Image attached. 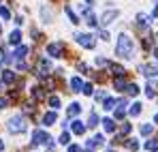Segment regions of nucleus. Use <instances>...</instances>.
<instances>
[{
	"mask_svg": "<svg viewBox=\"0 0 158 152\" xmlns=\"http://www.w3.org/2000/svg\"><path fill=\"white\" fill-rule=\"evenodd\" d=\"M115 54L120 56V58H126V60H131L132 54H135V43H132V39L128 34H120L118 37V45H115Z\"/></svg>",
	"mask_w": 158,
	"mask_h": 152,
	"instance_id": "f257e3e1",
	"label": "nucleus"
},
{
	"mask_svg": "<svg viewBox=\"0 0 158 152\" xmlns=\"http://www.w3.org/2000/svg\"><path fill=\"white\" fill-rule=\"evenodd\" d=\"M6 128H9V133H13V135L24 133V131H26V120H24V116H13V118H9Z\"/></svg>",
	"mask_w": 158,
	"mask_h": 152,
	"instance_id": "f03ea898",
	"label": "nucleus"
},
{
	"mask_svg": "<svg viewBox=\"0 0 158 152\" xmlns=\"http://www.w3.org/2000/svg\"><path fill=\"white\" fill-rule=\"evenodd\" d=\"M32 144L34 146H47V148H52V137L45 133V131H34V135H32Z\"/></svg>",
	"mask_w": 158,
	"mask_h": 152,
	"instance_id": "7ed1b4c3",
	"label": "nucleus"
},
{
	"mask_svg": "<svg viewBox=\"0 0 158 152\" xmlns=\"http://www.w3.org/2000/svg\"><path fill=\"white\" fill-rule=\"evenodd\" d=\"M36 75L39 77H47L52 73V62L47 60V58H39V62H36Z\"/></svg>",
	"mask_w": 158,
	"mask_h": 152,
	"instance_id": "20e7f679",
	"label": "nucleus"
},
{
	"mask_svg": "<svg viewBox=\"0 0 158 152\" xmlns=\"http://www.w3.org/2000/svg\"><path fill=\"white\" fill-rule=\"evenodd\" d=\"M75 41H77L81 47H85V50H92L96 45V39L92 34H75Z\"/></svg>",
	"mask_w": 158,
	"mask_h": 152,
	"instance_id": "39448f33",
	"label": "nucleus"
},
{
	"mask_svg": "<svg viewBox=\"0 0 158 152\" xmlns=\"http://www.w3.org/2000/svg\"><path fill=\"white\" fill-rule=\"evenodd\" d=\"M139 73L145 77H158V64H139Z\"/></svg>",
	"mask_w": 158,
	"mask_h": 152,
	"instance_id": "423d86ee",
	"label": "nucleus"
},
{
	"mask_svg": "<svg viewBox=\"0 0 158 152\" xmlns=\"http://www.w3.org/2000/svg\"><path fill=\"white\" fill-rule=\"evenodd\" d=\"M47 54L53 56V58H62L64 56V45L62 43H49L47 45Z\"/></svg>",
	"mask_w": 158,
	"mask_h": 152,
	"instance_id": "0eeeda50",
	"label": "nucleus"
},
{
	"mask_svg": "<svg viewBox=\"0 0 158 152\" xmlns=\"http://www.w3.org/2000/svg\"><path fill=\"white\" fill-rule=\"evenodd\" d=\"M118 17H120V11H118V9L105 11V13H103V17H101V24H103V26H107V24H111L113 20H118Z\"/></svg>",
	"mask_w": 158,
	"mask_h": 152,
	"instance_id": "6e6552de",
	"label": "nucleus"
},
{
	"mask_svg": "<svg viewBox=\"0 0 158 152\" xmlns=\"http://www.w3.org/2000/svg\"><path fill=\"white\" fill-rule=\"evenodd\" d=\"M137 26H139V30H148V26H150V17L148 15H143V13H139L137 15Z\"/></svg>",
	"mask_w": 158,
	"mask_h": 152,
	"instance_id": "1a4fd4ad",
	"label": "nucleus"
},
{
	"mask_svg": "<svg viewBox=\"0 0 158 152\" xmlns=\"http://www.w3.org/2000/svg\"><path fill=\"white\" fill-rule=\"evenodd\" d=\"M126 99L124 101H118V109H115V120H122L124 118V114H126Z\"/></svg>",
	"mask_w": 158,
	"mask_h": 152,
	"instance_id": "9d476101",
	"label": "nucleus"
},
{
	"mask_svg": "<svg viewBox=\"0 0 158 152\" xmlns=\"http://www.w3.org/2000/svg\"><path fill=\"white\" fill-rule=\"evenodd\" d=\"M71 131H73L75 135H83V133H85V127H83V122H81V120H73Z\"/></svg>",
	"mask_w": 158,
	"mask_h": 152,
	"instance_id": "9b49d317",
	"label": "nucleus"
},
{
	"mask_svg": "<svg viewBox=\"0 0 158 152\" xmlns=\"http://www.w3.org/2000/svg\"><path fill=\"white\" fill-rule=\"evenodd\" d=\"M56 120H58V114H56V111H47V114L43 116V124H47V127L53 124Z\"/></svg>",
	"mask_w": 158,
	"mask_h": 152,
	"instance_id": "f8f14e48",
	"label": "nucleus"
},
{
	"mask_svg": "<svg viewBox=\"0 0 158 152\" xmlns=\"http://www.w3.org/2000/svg\"><path fill=\"white\" fill-rule=\"evenodd\" d=\"M19 41H22V32H19V30H13V32L9 34V43H11V45H19Z\"/></svg>",
	"mask_w": 158,
	"mask_h": 152,
	"instance_id": "ddd939ff",
	"label": "nucleus"
},
{
	"mask_svg": "<svg viewBox=\"0 0 158 152\" xmlns=\"http://www.w3.org/2000/svg\"><path fill=\"white\" fill-rule=\"evenodd\" d=\"M32 99H34V101H43V99H45V92H43L41 86H34V88H32Z\"/></svg>",
	"mask_w": 158,
	"mask_h": 152,
	"instance_id": "4468645a",
	"label": "nucleus"
},
{
	"mask_svg": "<svg viewBox=\"0 0 158 152\" xmlns=\"http://www.w3.org/2000/svg\"><path fill=\"white\" fill-rule=\"evenodd\" d=\"M107 67L113 71V75H124V73H126L124 67H120V64H115V62H107Z\"/></svg>",
	"mask_w": 158,
	"mask_h": 152,
	"instance_id": "2eb2a0df",
	"label": "nucleus"
},
{
	"mask_svg": "<svg viewBox=\"0 0 158 152\" xmlns=\"http://www.w3.org/2000/svg\"><path fill=\"white\" fill-rule=\"evenodd\" d=\"M28 47L26 45H19V47H17V50H15V54H13V56H15V58H17V60H24V58H26V54H28Z\"/></svg>",
	"mask_w": 158,
	"mask_h": 152,
	"instance_id": "dca6fc26",
	"label": "nucleus"
},
{
	"mask_svg": "<svg viewBox=\"0 0 158 152\" xmlns=\"http://www.w3.org/2000/svg\"><path fill=\"white\" fill-rule=\"evenodd\" d=\"M103 128H105V133H113V131H115V122H113L111 118H105V120H103Z\"/></svg>",
	"mask_w": 158,
	"mask_h": 152,
	"instance_id": "f3484780",
	"label": "nucleus"
},
{
	"mask_svg": "<svg viewBox=\"0 0 158 152\" xmlns=\"http://www.w3.org/2000/svg\"><path fill=\"white\" fill-rule=\"evenodd\" d=\"M79 111H81V105H79V103H71V105H69V116H71V118L79 116Z\"/></svg>",
	"mask_w": 158,
	"mask_h": 152,
	"instance_id": "a211bd4d",
	"label": "nucleus"
},
{
	"mask_svg": "<svg viewBox=\"0 0 158 152\" xmlns=\"http://www.w3.org/2000/svg\"><path fill=\"white\" fill-rule=\"evenodd\" d=\"M71 88H73V92H81V88H83V81H81L79 77H73V79H71Z\"/></svg>",
	"mask_w": 158,
	"mask_h": 152,
	"instance_id": "6ab92c4d",
	"label": "nucleus"
},
{
	"mask_svg": "<svg viewBox=\"0 0 158 152\" xmlns=\"http://www.w3.org/2000/svg\"><path fill=\"white\" fill-rule=\"evenodd\" d=\"M124 90H126V94H128V97H135V94H139V88H137V84H126V86H124Z\"/></svg>",
	"mask_w": 158,
	"mask_h": 152,
	"instance_id": "aec40b11",
	"label": "nucleus"
},
{
	"mask_svg": "<svg viewBox=\"0 0 158 152\" xmlns=\"http://www.w3.org/2000/svg\"><path fill=\"white\" fill-rule=\"evenodd\" d=\"M152 131H154V124H141V127H139V133H141L143 137L152 135Z\"/></svg>",
	"mask_w": 158,
	"mask_h": 152,
	"instance_id": "412c9836",
	"label": "nucleus"
},
{
	"mask_svg": "<svg viewBox=\"0 0 158 152\" xmlns=\"http://www.w3.org/2000/svg\"><path fill=\"white\" fill-rule=\"evenodd\" d=\"M113 86H115L118 90H124V86H126V79H124V75H115V81H113Z\"/></svg>",
	"mask_w": 158,
	"mask_h": 152,
	"instance_id": "4be33fe9",
	"label": "nucleus"
},
{
	"mask_svg": "<svg viewBox=\"0 0 158 152\" xmlns=\"http://www.w3.org/2000/svg\"><path fill=\"white\" fill-rule=\"evenodd\" d=\"M2 81H4V84H13V81H15V73H13V71H4V73H2Z\"/></svg>",
	"mask_w": 158,
	"mask_h": 152,
	"instance_id": "5701e85b",
	"label": "nucleus"
},
{
	"mask_svg": "<svg viewBox=\"0 0 158 152\" xmlns=\"http://www.w3.org/2000/svg\"><path fill=\"white\" fill-rule=\"evenodd\" d=\"M85 24L92 26V28L96 26V17H94V13H92V11H85Z\"/></svg>",
	"mask_w": 158,
	"mask_h": 152,
	"instance_id": "b1692460",
	"label": "nucleus"
},
{
	"mask_svg": "<svg viewBox=\"0 0 158 152\" xmlns=\"http://www.w3.org/2000/svg\"><path fill=\"white\" fill-rule=\"evenodd\" d=\"M124 144H126V148H128V150H131V152L139 150V141H137V139H126Z\"/></svg>",
	"mask_w": 158,
	"mask_h": 152,
	"instance_id": "393cba45",
	"label": "nucleus"
},
{
	"mask_svg": "<svg viewBox=\"0 0 158 152\" xmlns=\"http://www.w3.org/2000/svg\"><path fill=\"white\" fill-rule=\"evenodd\" d=\"M64 11H66V15H69V20H71L73 24H79V17L73 13V9H71V7H64Z\"/></svg>",
	"mask_w": 158,
	"mask_h": 152,
	"instance_id": "a878e982",
	"label": "nucleus"
},
{
	"mask_svg": "<svg viewBox=\"0 0 158 152\" xmlns=\"http://www.w3.org/2000/svg\"><path fill=\"white\" fill-rule=\"evenodd\" d=\"M96 122H98V116H96V114L92 111V114H90V118H88V127H90V128L96 127Z\"/></svg>",
	"mask_w": 158,
	"mask_h": 152,
	"instance_id": "bb28decb",
	"label": "nucleus"
},
{
	"mask_svg": "<svg viewBox=\"0 0 158 152\" xmlns=\"http://www.w3.org/2000/svg\"><path fill=\"white\" fill-rule=\"evenodd\" d=\"M141 107H143L141 103H135L131 107V116H139V114H141Z\"/></svg>",
	"mask_w": 158,
	"mask_h": 152,
	"instance_id": "cd10ccee",
	"label": "nucleus"
},
{
	"mask_svg": "<svg viewBox=\"0 0 158 152\" xmlns=\"http://www.w3.org/2000/svg\"><path fill=\"white\" fill-rule=\"evenodd\" d=\"M81 92H83V94H88V97H90V94H92V92H94V86H92V84H83V88H81Z\"/></svg>",
	"mask_w": 158,
	"mask_h": 152,
	"instance_id": "c85d7f7f",
	"label": "nucleus"
},
{
	"mask_svg": "<svg viewBox=\"0 0 158 152\" xmlns=\"http://www.w3.org/2000/svg\"><path fill=\"white\" fill-rule=\"evenodd\" d=\"M145 94H148L150 99H154V97H156V90H154V86H152V84H148V86H145Z\"/></svg>",
	"mask_w": 158,
	"mask_h": 152,
	"instance_id": "c756f323",
	"label": "nucleus"
},
{
	"mask_svg": "<svg viewBox=\"0 0 158 152\" xmlns=\"http://www.w3.org/2000/svg\"><path fill=\"white\" fill-rule=\"evenodd\" d=\"M103 105H105V109H113V107L118 105V101H115V99H105Z\"/></svg>",
	"mask_w": 158,
	"mask_h": 152,
	"instance_id": "7c9ffc66",
	"label": "nucleus"
},
{
	"mask_svg": "<svg viewBox=\"0 0 158 152\" xmlns=\"http://www.w3.org/2000/svg\"><path fill=\"white\" fill-rule=\"evenodd\" d=\"M145 148H148V150H158V139H150V141L145 144Z\"/></svg>",
	"mask_w": 158,
	"mask_h": 152,
	"instance_id": "2f4dec72",
	"label": "nucleus"
},
{
	"mask_svg": "<svg viewBox=\"0 0 158 152\" xmlns=\"http://www.w3.org/2000/svg\"><path fill=\"white\" fill-rule=\"evenodd\" d=\"M69 141H71V135H69V133H62V135H60V144H62V146H69Z\"/></svg>",
	"mask_w": 158,
	"mask_h": 152,
	"instance_id": "473e14b6",
	"label": "nucleus"
},
{
	"mask_svg": "<svg viewBox=\"0 0 158 152\" xmlns=\"http://www.w3.org/2000/svg\"><path fill=\"white\" fill-rule=\"evenodd\" d=\"M0 17H2V20H9V17H11V11H9L6 7H0Z\"/></svg>",
	"mask_w": 158,
	"mask_h": 152,
	"instance_id": "72a5a7b5",
	"label": "nucleus"
},
{
	"mask_svg": "<svg viewBox=\"0 0 158 152\" xmlns=\"http://www.w3.org/2000/svg\"><path fill=\"white\" fill-rule=\"evenodd\" d=\"M49 105H52L53 109H58V107H60V99H58V97H49Z\"/></svg>",
	"mask_w": 158,
	"mask_h": 152,
	"instance_id": "f704fd0d",
	"label": "nucleus"
},
{
	"mask_svg": "<svg viewBox=\"0 0 158 152\" xmlns=\"http://www.w3.org/2000/svg\"><path fill=\"white\" fill-rule=\"evenodd\" d=\"M131 131H132V127L128 124V122H124V124H122V133H124V135H131Z\"/></svg>",
	"mask_w": 158,
	"mask_h": 152,
	"instance_id": "c9c22d12",
	"label": "nucleus"
},
{
	"mask_svg": "<svg viewBox=\"0 0 158 152\" xmlns=\"http://www.w3.org/2000/svg\"><path fill=\"white\" fill-rule=\"evenodd\" d=\"M41 13H43V17H45V22H49V20H52V13H49V11H47V9H43V11H41Z\"/></svg>",
	"mask_w": 158,
	"mask_h": 152,
	"instance_id": "e433bc0d",
	"label": "nucleus"
},
{
	"mask_svg": "<svg viewBox=\"0 0 158 152\" xmlns=\"http://www.w3.org/2000/svg\"><path fill=\"white\" fill-rule=\"evenodd\" d=\"M9 105V99H4V97H0V109H4Z\"/></svg>",
	"mask_w": 158,
	"mask_h": 152,
	"instance_id": "4c0bfd02",
	"label": "nucleus"
},
{
	"mask_svg": "<svg viewBox=\"0 0 158 152\" xmlns=\"http://www.w3.org/2000/svg\"><path fill=\"white\" fill-rule=\"evenodd\" d=\"M143 47L150 50V47H152V39H145V41H143Z\"/></svg>",
	"mask_w": 158,
	"mask_h": 152,
	"instance_id": "58836bf2",
	"label": "nucleus"
},
{
	"mask_svg": "<svg viewBox=\"0 0 158 152\" xmlns=\"http://www.w3.org/2000/svg\"><path fill=\"white\" fill-rule=\"evenodd\" d=\"M77 69H79V71H81V73H85V71H88V67H85L83 62H79V64H77Z\"/></svg>",
	"mask_w": 158,
	"mask_h": 152,
	"instance_id": "ea45409f",
	"label": "nucleus"
},
{
	"mask_svg": "<svg viewBox=\"0 0 158 152\" xmlns=\"http://www.w3.org/2000/svg\"><path fill=\"white\" fill-rule=\"evenodd\" d=\"M69 152H81L79 146H69Z\"/></svg>",
	"mask_w": 158,
	"mask_h": 152,
	"instance_id": "a19ab883",
	"label": "nucleus"
},
{
	"mask_svg": "<svg viewBox=\"0 0 158 152\" xmlns=\"http://www.w3.org/2000/svg\"><path fill=\"white\" fill-rule=\"evenodd\" d=\"M101 39H103V41H109V32L103 30V32H101Z\"/></svg>",
	"mask_w": 158,
	"mask_h": 152,
	"instance_id": "79ce46f5",
	"label": "nucleus"
},
{
	"mask_svg": "<svg viewBox=\"0 0 158 152\" xmlns=\"http://www.w3.org/2000/svg\"><path fill=\"white\" fill-rule=\"evenodd\" d=\"M154 17H158V2H156V7H154Z\"/></svg>",
	"mask_w": 158,
	"mask_h": 152,
	"instance_id": "37998d69",
	"label": "nucleus"
},
{
	"mask_svg": "<svg viewBox=\"0 0 158 152\" xmlns=\"http://www.w3.org/2000/svg\"><path fill=\"white\" fill-rule=\"evenodd\" d=\"M0 150H4V141L2 139H0Z\"/></svg>",
	"mask_w": 158,
	"mask_h": 152,
	"instance_id": "c03bdc74",
	"label": "nucleus"
},
{
	"mask_svg": "<svg viewBox=\"0 0 158 152\" xmlns=\"http://www.w3.org/2000/svg\"><path fill=\"white\" fill-rule=\"evenodd\" d=\"M154 58H156V60H158V47H156V50H154Z\"/></svg>",
	"mask_w": 158,
	"mask_h": 152,
	"instance_id": "a18cd8bd",
	"label": "nucleus"
},
{
	"mask_svg": "<svg viewBox=\"0 0 158 152\" xmlns=\"http://www.w3.org/2000/svg\"><path fill=\"white\" fill-rule=\"evenodd\" d=\"M154 122H156V124H158V114H156V116H154Z\"/></svg>",
	"mask_w": 158,
	"mask_h": 152,
	"instance_id": "49530a36",
	"label": "nucleus"
},
{
	"mask_svg": "<svg viewBox=\"0 0 158 152\" xmlns=\"http://www.w3.org/2000/svg\"><path fill=\"white\" fill-rule=\"evenodd\" d=\"M2 88H4V81H0V90H2Z\"/></svg>",
	"mask_w": 158,
	"mask_h": 152,
	"instance_id": "de8ad7c7",
	"label": "nucleus"
},
{
	"mask_svg": "<svg viewBox=\"0 0 158 152\" xmlns=\"http://www.w3.org/2000/svg\"><path fill=\"white\" fill-rule=\"evenodd\" d=\"M154 39H156V43H158V34H156V37H154Z\"/></svg>",
	"mask_w": 158,
	"mask_h": 152,
	"instance_id": "09e8293b",
	"label": "nucleus"
},
{
	"mask_svg": "<svg viewBox=\"0 0 158 152\" xmlns=\"http://www.w3.org/2000/svg\"><path fill=\"white\" fill-rule=\"evenodd\" d=\"M107 152H115V150H107Z\"/></svg>",
	"mask_w": 158,
	"mask_h": 152,
	"instance_id": "8fccbe9b",
	"label": "nucleus"
},
{
	"mask_svg": "<svg viewBox=\"0 0 158 152\" xmlns=\"http://www.w3.org/2000/svg\"><path fill=\"white\" fill-rule=\"evenodd\" d=\"M0 67H2V62H0Z\"/></svg>",
	"mask_w": 158,
	"mask_h": 152,
	"instance_id": "3c124183",
	"label": "nucleus"
},
{
	"mask_svg": "<svg viewBox=\"0 0 158 152\" xmlns=\"http://www.w3.org/2000/svg\"><path fill=\"white\" fill-rule=\"evenodd\" d=\"M0 30H2V28H0Z\"/></svg>",
	"mask_w": 158,
	"mask_h": 152,
	"instance_id": "603ef678",
	"label": "nucleus"
}]
</instances>
